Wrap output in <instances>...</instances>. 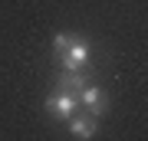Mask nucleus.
<instances>
[{"label": "nucleus", "mask_w": 148, "mask_h": 141, "mask_svg": "<svg viewBox=\"0 0 148 141\" xmlns=\"http://www.w3.org/2000/svg\"><path fill=\"white\" fill-rule=\"evenodd\" d=\"M56 82H59V92H73V95H76V92L86 85V76H82V72H66V76H59Z\"/></svg>", "instance_id": "nucleus-5"}, {"label": "nucleus", "mask_w": 148, "mask_h": 141, "mask_svg": "<svg viewBox=\"0 0 148 141\" xmlns=\"http://www.w3.org/2000/svg\"><path fill=\"white\" fill-rule=\"evenodd\" d=\"M89 43L86 40H79V36H73L69 40V46L59 52V63H63V69L66 72H82L86 66H89Z\"/></svg>", "instance_id": "nucleus-1"}, {"label": "nucleus", "mask_w": 148, "mask_h": 141, "mask_svg": "<svg viewBox=\"0 0 148 141\" xmlns=\"http://www.w3.org/2000/svg\"><path fill=\"white\" fill-rule=\"evenodd\" d=\"M76 99H79V105H86V112H89L92 118H102L109 112V99H106V92L99 89V85H89L86 82L79 92H76Z\"/></svg>", "instance_id": "nucleus-2"}, {"label": "nucleus", "mask_w": 148, "mask_h": 141, "mask_svg": "<svg viewBox=\"0 0 148 141\" xmlns=\"http://www.w3.org/2000/svg\"><path fill=\"white\" fill-rule=\"evenodd\" d=\"M76 108H79V99H76L73 92H59V89H56V92L46 99V112H49L53 118H59V121H69V118L76 115Z\"/></svg>", "instance_id": "nucleus-3"}, {"label": "nucleus", "mask_w": 148, "mask_h": 141, "mask_svg": "<svg viewBox=\"0 0 148 141\" xmlns=\"http://www.w3.org/2000/svg\"><path fill=\"white\" fill-rule=\"evenodd\" d=\"M95 131H99V125H95L92 115H73L69 118V135H73L76 141H92Z\"/></svg>", "instance_id": "nucleus-4"}, {"label": "nucleus", "mask_w": 148, "mask_h": 141, "mask_svg": "<svg viewBox=\"0 0 148 141\" xmlns=\"http://www.w3.org/2000/svg\"><path fill=\"white\" fill-rule=\"evenodd\" d=\"M69 40H73L69 33H56V36H53V49H56V56H59V52L69 46Z\"/></svg>", "instance_id": "nucleus-6"}]
</instances>
